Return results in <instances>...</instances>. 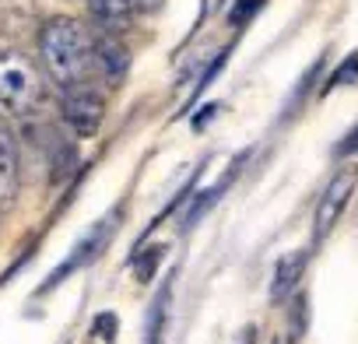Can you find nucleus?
I'll return each instance as SVG.
<instances>
[{"label": "nucleus", "instance_id": "nucleus-5", "mask_svg": "<svg viewBox=\"0 0 358 344\" xmlns=\"http://www.w3.org/2000/svg\"><path fill=\"white\" fill-rule=\"evenodd\" d=\"M102 113H106V102H102L99 88H81V92L60 95V116L74 137H95L102 127Z\"/></svg>", "mask_w": 358, "mask_h": 344}, {"label": "nucleus", "instance_id": "nucleus-16", "mask_svg": "<svg viewBox=\"0 0 358 344\" xmlns=\"http://www.w3.org/2000/svg\"><path fill=\"white\" fill-rule=\"evenodd\" d=\"M355 155H358V123L334 144V158H355Z\"/></svg>", "mask_w": 358, "mask_h": 344}, {"label": "nucleus", "instance_id": "nucleus-12", "mask_svg": "<svg viewBox=\"0 0 358 344\" xmlns=\"http://www.w3.org/2000/svg\"><path fill=\"white\" fill-rule=\"evenodd\" d=\"M165 253H169L165 243H151V246H144V250H134V257H130V271H134V278H137L141 285H148V281L158 274Z\"/></svg>", "mask_w": 358, "mask_h": 344}, {"label": "nucleus", "instance_id": "nucleus-4", "mask_svg": "<svg viewBox=\"0 0 358 344\" xmlns=\"http://www.w3.org/2000/svg\"><path fill=\"white\" fill-rule=\"evenodd\" d=\"M120 215H123V208H113L106 218H99L85 236H81V243H74V250H71V257L50 274V281L39 288V295H46V292H53L57 285H64L74 271H85L92 260H99V253L109 246V239L116 236V229H120Z\"/></svg>", "mask_w": 358, "mask_h": 344}, {"label": "nucleus", "instance_id": "nucleus-14", "mask_svg": "<svg viewBox=\"0 0 358 344\" xmlns=\"http://www.w3.org/2000/svg\"><path fill=\"white\" fill-rule=\"evenodd\" d=\"M260 8H264V0H236L232 11H229V25H236V29L250 25V22L257 18V11H260Z\"/></svg>", "mask_w": 358, "mask_h": 344}, {"label": "nucleus", "instance_id": "nucleus-3", "mask_svg": "<svg viewBox=\"0 0 358 344\" xmlns=\"http://www.w3.org/2000/svg\"><path fill=\"white\" fill-rule=\"evenodd\" d=\"M355 190H358V165H341L330 176V183L323 187V194L316 201V211H313V243L316 246L337 229V222H341L344 208L351 204Z\"/></svg>", "mask_w": 358, "mask_h": 344}, {"label": "nucleus", "instance_id": "nucleus-15", "mask_svg": "<svg viewBox=\"0 0 358 344\" xmlns=\"http://www.w3.org/2000/svg\"><path fill=\"white\" fill-rule=\"evenodd\" d=\"M116 330H120L116 313H99L95 323H92V334H95V341H102V344H113V341H116Z\"/></svg>", "mask_w": 358, "mask_h": 344}, {"label": "nucleus", "instance_id": "nucleus-7", "mask_svg": "<svg viewBox=\"0 0 358 344\" xmlns=\"http://www.w3.org/2000/svg\"><path fill=\"white\" fill-rule=\"evenodd\" d=\"M95 67H99V81L109 85H123L127 71H130V53L120 43V36L113 32H95Z\"/></svg>", "mask_w": 358, "mask_h": 344}, {"label": "nucleus", "instance_id": "nucleus-1", "mask_svg": "<svg viewBox=\"0 0 358 344\" xmlns=\"http://www.w3.org/2000/svg\"><path fill=\"white\" fill-rule=\"evenodd\" d=\"M39 60L60 95L81 92V88H99L95 32L88 25H81L78 18H50L39 29Z\"/></svg>", "mask_w": 358, "mask_h": 344}, {"label": "nucleus", "instance_id": "nucleus-2", "mask_svg": "<svg viewBox=\"0 0 358 344\" xmlns=\"http://www.w3.org/2000/svg\"><path fill=\"white\" fill-rule=\"evenodd\" d=\"M46 102L43 71L22 50H0V113L15 120L39 116Z\"/></svg>", "mask_w": 358, "mask_h": 344}, {"label": "nucleus", "instance_id": "nucleus-10", "mask_svg": "<svg viewBox=\"0 0 358 344\" xmlns=\"http://www.w3.org/2000/svg\"><path fill=\"white\" fill-rule=\"evenodd\" d=\"M85 4H88L92 18L99 22V29L113 32V36H120L134 18V8L127 4V0H85Z\"/></svg>", "mask_w": 358, "mask_h": 344}, {"label": "nucleus", "instance_id": "nucleus-9", "mask_svg": "<svg viewBox=\"0 0 358 344\" xmlns=\"http://www.w3.org/2000/svg\"><path fill=\"white\" fill-rule=\"evenodd\" d=\"M306 264H309V253L306 250H292L285 257L274 260V271H271V302H288L299 285H302V274H306Z\"/></svg>", "mask_w": 358, "mask_h": 344}, {"label": "nucleus", "instance_id": "nucleus-11", "mask_svg": "<svg viewBox=\"0 0 358 344\" xmlns=\"http://www.w3.org/2000/svg\"><path fill=\"white\" fill-rule=\"evenodd\" d=\"M169 302H172V274L165 278L162 292L155 295L148 309V327H144V344H165V320H169Z\"/></svg>", "mask_w": 358, "mask_h": 344}, {"label": "nucleus", "instance_id": "nucleus-8", "mask_svg": "<svg viewBox=\"0 0 358 344\" xmlns=\"http://www.w3.org/2000/svg\"><path fill=\"white\" fill-rule=\"evenodd\" d=\"M246 158H250V151H246V155H239V158L222 172V180H218V183H211L208 190H197V194L190 197V208L183 211V218H179V222H183V229H194V225H197V222H201V218H204V215H208L222 197H225V190L236 183V176H239V169H243V162H246Z\"/></svg>", "mask_w": 358, "mask_h": 344}, {"label": "nucleus", "instance_id": "nucleus-17", "mask_svg": "<svg viewBox=\"0 0 358 344\" xmlns=\"http://www.w3.org/2000/svg\"><path fill=\"white\" fill-rule=\"evenodd\" d=\"M127 4H130L134 11H144V15H148V11H155V8L162 4V0H127Z\"/></svg>", "mask_w": 358, "mask_h": 344}, {"label": "nucleus", "instance_id": "nucleus-13", "mask_svg": "<svg viewBox=\"0 0 358 344\" xmlns=\"http://www.w3.org/2000/svg\"><path fill=\"white\" fill-rule=\"evenodd\" d=\"M355 81H358V50H355V53H348V57L337 64V71H334V74H327V81L320 85V95H330V92L348 88V85H355Z\"/></svg>", "mask_w": 358, "mask_h": 344}, {"label": "nucleus", "instance_id": "nucleus-6", "mask_svg": "<svg viewBox=\"0 0 358 344\" xmlns=\"http://www.w3.org/2000/svg\"><path fill=\"white\" fill-rule=\"evenodd\" d=\"M18 187H22V158H18V141L0 113V208L11 204L18 197Z\"/></svg>", "mask_w": 358, "mask_h": 344}, {"label": "nucleus", "instance_id": "nucleus-18", "mask_svg": "<svg viewBox=\"0 0 358 344\" xmlns=\"http://www.w3.org/2000/svg\"><path fill=\"white\" fill-rule=\"evenodd\" d=\"M236 344H257V327H246L243 334H239V341Z\"/></svg>", "mask_w": 358, "mask_h": 344}]
</instances>
